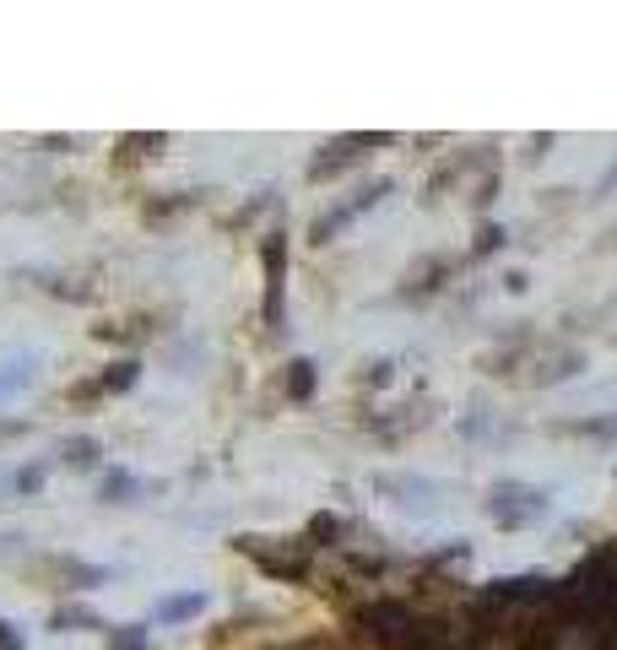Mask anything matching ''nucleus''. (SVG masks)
<instances>
[{"label":"nucleus","instance_id":"obj_1","mask_svg":"<svg viewBox=\"0 0 617 650\" xmlns=\"http://www.w3.org/2000/svg\"><path fill=\"white\" fill-rule=\"evenodd\" d=\"M28 375H33V369H22V364H11V369H0V396H11V390H22V386H28Z\"/></svg>","mask_w":617,"mask_h":650},{"label":"nucleus","instance_id":"obj_3","mask_svg":"<svg viewBox=\"0 0 617 650\" xmlns=\"http://www.w3.org/2000/svg\"><path fill=\"white\" fill-rule=\"evenodd\" d=\"M11 434H22V423H0V440H11Z\"/></svg>","mask_w":617,"mask_h":650},{"label":"nucleus","instance_id":"obj_2","mask_svg":"<svg viewBox=\"0 0 617 650\" xmlns=\"http://www.w3.org/2000/svg\"><path fill=\"white\" fill-rule=\"evenodd\" d=\"M0 650H22V635L11 624H0Z\"/></svg>","mask_w":617,"mask_h":650}]
</instances>
